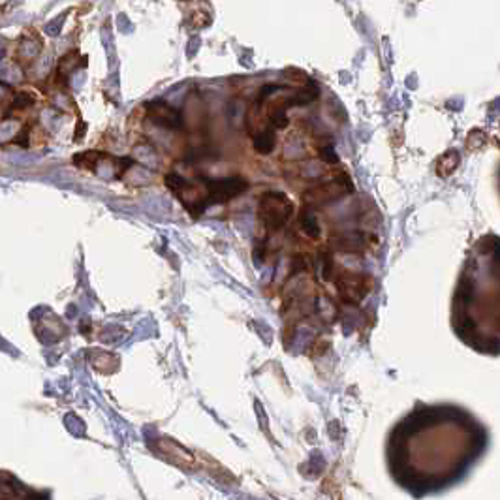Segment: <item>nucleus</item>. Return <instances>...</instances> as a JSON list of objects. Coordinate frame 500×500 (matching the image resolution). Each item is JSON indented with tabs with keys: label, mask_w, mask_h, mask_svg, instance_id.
Wrapping results in <instances>:
<instances>
[{
	"label": "nucleus",
	"mask_w": 500,
	"mask_h": 500,
	"mask_svg": "<svg viewBox=\"0 0 500 500\" xmlns=\"http://www.w3.org/2000/svg\"><path fill=\"white\" fill-rule=\"evenodd\" d=\"M10 106L11 109H16V112H25V109L34 106V98H32L28 92H17V94H13V98H11Z\"/></svg>",
	"instance_id": "11"
},
{
	"label": "nucleus",
	"mask_w": 500,
	"mask_h": 500,
	"mask_svg": "<svg viewBox=\"0 0 500 500\" xmlns=\"http://www.w3.org/2000/svg\"><path fill=\"white\" fill-rule=\"evenodd\" d=\"M363 245H365L363 234H357V232H346V234H337L331 237V246L339 252H346V254L362 252Z\"/></svg>",
	"instance_id": "6"
},
{
	"label": "nucleus",
	"mask_w": 500,
	"mask_h": 500,
	"mask_svg": "<svg viewBox=\"0 0 500 500\" xmlns=\"http://www.w3.org/2000/svg\"><path fill=\"white\" fill-rule=\"evenodd\" d=\"M293 214V203L282 192H266L258 203V219L269 234L284 228Z\"/></svg>",
	"instance_id": "1"
},
{
	"label": "nucleus",
	"mask_w": 500,
	"mask_h": 500,
	"mask_svg": "<svg viewBox=\"0 0 500 500\" xmlns=\"http://www.w3.org/2000/svg\"><path fill=\"white\" fill-rule=\"evenodd\" d=\"M299 226H301V232H303L305 235H309L310 239H318L320 237V224L314 214H309V213L303 214Z\"/></svg>",
	"instance_id": "10"
},
{
	"label": "nucleus",
	"mask_w": 500,
	"mask_h": 500,
	"mask_svg": "<svg viewBox=\"0 0 500 500\" xmlns=\"http://www.w3.org/2000/svg\"><path fill=\"white\" fill-rule=\"evenodd\" d=\"M352 190V183L346 177H337L331 181L320 183L316 187L309 188L303 194V203L309 207H320V205H327V203L337 202L339 197L346 196V192Z\"/></svg>",
	"instance_id": "3"
},
{
	"label": "nucleus",
	"mask_w": 500,
	"mask_h": 500,
	"mask_svg": "<svg viewBox=\"0 0 500 500\" xmlns=\"http://www.w3.org/2000/svg\"><path fill=\"white\" fill-rule=\"evenodd\" d=\"M277 145V134H275V128H261L260 132H256L252 136V147H254L256 153L260 155H269L275 149Z\"/></svg>",
	"instance_id": "7"
},
{
	"label": "nucleus",
	"mask_w": 500,
	"mask_h": 500,
	"mask_svg": "<svg viewBox=\"0 0 500 500\" xmlns=\"http://www.w3.org/2000/svg\"><path fill=\"white\" fill-rule=\"evenodd\" d=\"M335 284L342 301H346V303H359L367 295L369 288H371V278L365 277V275H359V273L344 271L337 277Z\"/></svg>",
	"instance_id": "4"
},
{
	"label": "nucleus",
	"mask_w": 500,
	"mask_h": 500,
	"mask_svg": "<svg viewBox=\"0 0 500 500\" xmlns=\"http://www.w3.org/2000/svg\"><path fill=\"white\" fill-rule=\"evenodd\" d=\"M40 51H42V42L38 38L25 34V38L19 43V49H17V57H19V60L32 62L40 55Z\"/></svg>",
	"instance_id": "9"
},
{
	"label": "nucleus",
	"mask_w": 500,
	"mask_h": 500,
	"mask_svg": "<svg viewBox=\"0 0 500 500\" xmlns=\"http://www.w3.org/2000/svg\"><path fill=\"white\" fill-rule=\"evenodd\" d=\"M318 94H320L318 85L310 81L309 85L305 87V89H301V91L295 92V94H292L290 98H286V100H282V106L286 107V109L288 107H295V106H307V104L316 100Z\"/></svg>",
	"instance_id": "8"
},
{
	"label": "nucleus",
	"mask_w": 500,
	"mask_h": 500,
	"mask_svg": "<svg viewBox=\"0 0 500 500\" xmlns=\"http://www.w3.org/2000/svg\"><path fill=\"white\" fill-rule=\"evenodd\" d=\"M147 117L151 119V123L158 124L162 128H168V130H181L183 128L181 113L162 100H155L147 104Z\"/></svg>",
	"instance_id": "5"
},
{
	"label": "nucleus",
	"mask_w": 500,
	"mask_h": 500,
	"mask_svg": "<svg viewBox=\"0 0 500 500\" xmlns=\"http://www.w3.org/2000/svg\"><path fill=\"white\" fill-rule=\"evenodd\" d=\"M202 185L207 192L209 203H226L234 197L241 196L249 188V181L245 177L235 175L226 177V179H207L202 177Z\"/></svg>",
	"instance_id": "2"
}]
</instances>
